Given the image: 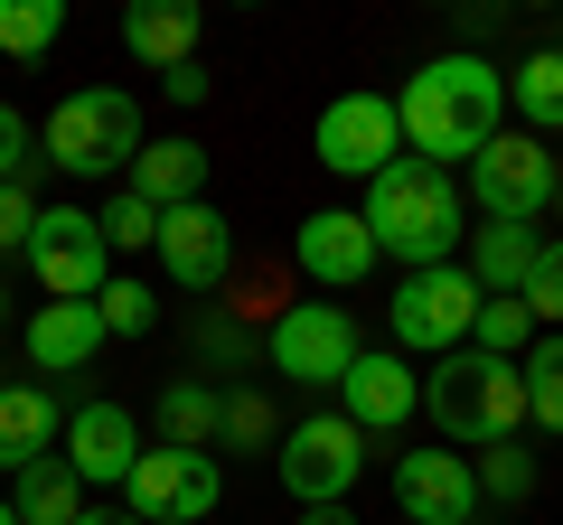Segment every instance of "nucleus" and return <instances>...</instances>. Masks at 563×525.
I'll use <instances>...</instances> for the list:
<instances>
[{"label": "nucleus", "instance_id": "8", "mask_svg": "<svg viewBox=\"0 0 563 525\" xmlns=\"http://www.w3.org/2000/svg\"><path fill=\"white\" fill-rule=\"evenodd\" d=\"M273 469H282V488L301 506H339L347 488H357V469H366V432L347 423V413H301V423L282 432Z\"/></svg>", "mask_w": 563, "mask_h": 525}, {"label": "nucleus", "instance_id": "37", "mask_svg": "<svg viewBox=\"0 0 563 525\" xmlns=\"http://www.w3.org/2000/svg\"><path fill=\"white\" fill-rule=\"evenodd\" d=\"M76 525H141V516H132V506H85Z\"/></svg>", "mask_w": 563, "mask_h": 525}, {"label": "nucleus", "instance_id": "5", "mask_svg": "<svg viewBox=\"0 0 563 525\" xmlns=\"http://www.w3.org/2000/svg\"><path fill=\"white\" fill-rule=\"evenodd\" d=\"M479 301H488V291L470 282V262H432V272H404V282H395L385 328H395V347H413V357H451V347H470Z\"/></svg>", "mask_w": 563, "mask_h": 525}, {"label": "nucleus", "instance_id": "33", "mask_svg": "<svg viewBox=\"0 0 563 525\" xmlns=\"http://www.w3.org/2000/svg\"><path fill=\"white\" fill-rule=\"evenodd\" d=\"M103 244H122V254H141V244H161V206L122 188V198L103 206Z\"/></svg>", "mask_w": 563, "mask_h": 525}, {"label": "nucleus", "instance_id": "24", "mask_svg": "<svg viewBox=\"0 0 563 525\" xmlns=\"http://www.w3.org/2000/svg\"><path fill=\"white\" fill-rule=\"evenodd\" d=\"M507 94H517L526 132H563V47H536V57H517V76H507Z\"/></svg>", "mask_w": 563, "mask_h": 525}, {"label": "nucleus", "instance_id": "16", "mask_svg": "<svg viewBox=\"0 0 563 525\" xmlns=\"http://www.w3.org/2000/svg\"><path fill=\"white\" fill-rule=\"evenodd\" d=\"M57 450H66V469H76L85 488H122V479H132V460H141V423L95 394V404L66 413V442Z\"/></svg>", "mask_w": 563, "mask_h": 525}, {"label": "nucleus", "instance_id": "17", "mask_svg": "<svg viewBox=\"0 0 563 525\" xmlns=\"http://www.w3.org/2000/svg\"><path fill=\"white\" fill-rule=\"evenodd\" d=\"M198 38H207V10L198 0H132L122 10V47H132L141 66H198Z\"/></svg>", "mask_w": 563, "mask_h": 525}, {"label": "nucleus", "instance_id": "36", "mask_svg": "<svg viewBox=\"0 0 563 525\" xmlns=\"http://www.w3.org/2000/svg\"><path fill=\"white\" fill-rule=\"evenodd\" d=\"M161 94H169V103H207V66H169Z\"/></svg>", "mask_w": 563, "mask_h": 525}, {"label": "nucleus", "instance_id": "27", "mask_svg": "<svg viewBox=\"0 0 563 525\" xmlns=\"http://www.w3.org/2000/svg\"><path fill=\"white\" fill-rule=\"evenodd\" d=\"M66 38V0H0V57H47Z\"/></svg>", "mask_w": 563, "mask_h": 525}, {"label": "nucleus", "instance_id": "2", "mask_svg": "<svg viewBox=\"0 0 563 525\" xmlns=\"http://www.w3.org/2000/svg\"><path fill=\"white\" fill-rule=\"evenodd\" d=\"M366 235H376V254H395L404 272H432V262H451V244H461V188H451V169L413 160L404 150L385 179H366Z\"/></svg>", "mask_w": 563, "mask_h": 525}, {"label": "nucleus", "instance_id": "3", "mask_svg": "<svg viewBox=\"0 0 563 525\" xmlns=\"http://www.w3.org/2000/svg\"><path fill=\"white\" fill-rule=\"evenodd\" d=\"M422 404H432V432L461 450H498L526 432V376L507 357H479V347H451V357H432V376H422Z\"/></svg>", "mask_w": 563, "mask_h": 525}, {"label": "nucleus", "instance_id": "10", "mask_svg": "<svg viewBox=\"0 0 563 525\" xmlns=\"http://www.w3.org/2000/svg\"><path fill=\"white\" fill-rule=\"evenodd\" d=\"M310 150H320V169H339V179H385V169L404 160L395 94H339L320 113V132H310Z\"/></svg>", "mask_w": 563, "mask_h": 525}, {"label": "nucleus", "instance_id": "35", "mask_svg": "<svg viewBox=\"0 0 563 525\" xmlns=\"http://www.w3.org/2000/svg\"><path fill=\"white\" fill-rule=\"evenodd\" d=\"M29 235H38V188L10 179L0 188V254H29Z\"/></svg>", "mask_w": 563, "mask_h": 525}, {"label": "nucleus", "instance_id": "18", "mask_svg": "<svg viewBox=\"0 0 563 525\" xmlns=\"http://www.w3.org/2000/svg\"><path fill=\"white\" fill-rule=\"evenodd\" d=\"M103 338H113V328H103L95 301H47L38 320H29V366H38V376H85Z\"/></svg>", "mask_w": 563, "mask_h": 525}, {"label": "nucleus", "instance_id": "31", "mask_svg": "<svg viewBox=\"0 0 563 525\" xmlns=\"http://www.w3.org/2000/svg\"><path fill=\"white\" fill-rule=\"evenodd\" d=\"M188 338H198V357L225 366V376H235V366H254V328H244L235 310H198V328H188Z\"/></svg>", "mask_w": 563, "mask_h": 525}, {"label": "nucleus", "instance_id": "22", "mask_svg": "<svg viewBox=\"0 0 563 525\" xmlns=\"http://www.w3.org/2000/svg\"><path fill=\"white\" fill-rule=\"evenodd\" d=\"M132 198H151L161 216H169V206H188V198H207V150L198 142H141Z\"/></svg>", "mask_w": 563, "mask_h": 525}, {"label": "nucleus", "instance_id": "15", "mask_svg": "<svg viewBox=\"0 0 563 525\" xmlns=\"http://www.w3.org/2000/svg\"><path fill=\"white\" fill-rule=\"evenodd\" d=\"M339 413L376 442V432H404L422 413V376L395 357V347H357V366H347V384H339Z\"/></svg>", "mask_w": 563, "mask_h": 525}, {"label": "nucleus", "instance_id": "38", "mask_svg": "<svg viewBox=\"0 0 563 525\" xmlns=\"http://www.w3.org/2000/svg\"><path fill=\"white\" fill-rule=\"evenodd\" d=\"M301 525H357V516H347V506H310Z\"/></svg>", "mask_w": 563, "mask_h": 525}, {"label": "nucleus", "instance_id": "26", "mask_svg": "<svg viewBox=\"0 0 563 525\" xmlns=\"http://www.w3.org/2000/svg\"><path fill=\"white\" fill-rule=\"evenodd\" d=\"M517 376H526V423H544L563 442V328H544V338L526 347Z\"/></svg>", "mask_w": 563, "mask_h": 525}, {"label": "nucleus", "instance_id": "6", "mask_svg": "<svg viewBox=\"0 0 563 525\" xmlns=\"http://www.w3.org/2000/svg\"><path fill=\"white\" fill-rule=\"evenodd\" d=\"M263 357H273L282 384H301V394H339L347 366H357V320L339 301H291L263 328Z\"/></svg>", "mask_w": 563, "mask_h": 525}, {"label": "nucleus", "instance_id": "9", "mask_svg": "<svg viewBox=\"0 0 563 525\" xmlns=\"http://www.w3.org/2000/svg\"><path fill=\"white\" fill-rule=\"evenodd\" d=\"M29 272L47 282V301H95V291L113 282V244H103V216H85V206H38Z\"/></svg>", "mask_w": 563, "mask_h": 525}, {"label": "nucleus", "instance_id": "40", "mask_svg": "<svg viewBox=\"0 0 563 525\" xmlns=\"http://www.w3.org/2000/svg\"><path fill=\"white\" fill-rule=\"evenodd\" d=\"M0 320H10V291H0Z\"/></svg>", "mask_w": 563, "mask_h": 525}, {"label": "nucleus", "instance_id": "30", "mask_svg": "<svg viewBox=\"0 0 563 525\" xmlns=\"http://www.w3.org/2000/svg\"><path fill=\"white\" fill-rule=\"evenodd\" d=\"M95 310H103V328H113V338H141V328H161V291L132 282V272H113V282L95 291Z\"/></svg>", "mask_w": 563, "mask_h": 525}, {"label": "nucleus", "instance_id": "7", "mask_svg": "<svg viewBox=\"0 0 563 525\" xmlns=\"http://www.w3.org/2000/svg\"><path fill=\"white\" fill-rule=\"evenodd\" d=\"M563 188V160L536 142V132H498V142L470 160V198H479L488 225H536Z\"/></svg>", "mask_w": 563, "mask_h": 525}, {"label": "nucleus", "instance_id": "41", "mask_svg": "<svg viewBox=\"0 0 563 525\" xmlns=\"http://www.w3.org/2000/svg\"><path fill=\"white\" fill-rule=\"evenodd\" d=\"M554 206H563V188H554Z\"/></svg>", "mask_w": 563, "mask_h": 525}, {"label": "nucleus", "instance_id": "4", "mask_svg": "<svg viewBox=\"0 0 563 525\" xmlns=\"http://www.w3.org/2000/svg\"><path fill=\"white\" fill-rule=\"evenodd\" d=\"M38 160L66 169V179H113V169H132L141 160V103L122 94V85L66 94L57 113H47V132H38Z\"/></svg>", "mask_w": 563, "mask_h": 525}, {"label": "nucleus", "instance_id": "14", "mask_svg": "<svg viewBox=\"0 0 563 525\" xmlns=\"http://www.w3.org/2000/svg\"><path fill=\"white\" fill-rule=\"evenodd\" d=\"M291 262H301V272H310L320 291H357L385 254H376V235H366V216H357V206H310V216H301V235H291Z\"/></svg>", "mask_w": 563, "mask_h": 525}, {"label": "nucleus", "instance_id": "1", "mask_svg": "<svg viewBox=\"0 0 563 525\" xmlns=\"http://www.w3.org/2000/svg\"><path fill=\"white\" fill-rule=\"evenodd\" d=\"M395 122H404V150L432 160V169L479 160V150L498 142V122H507V76L488 57H432V66L404 76Z\"/></svg>", "mask_w": 563, "mask_h": 525}, {"label": "nucleus", "instance_id": "39", "mask_svg": "<svg viewBox=\"0 0 563 525\" xmlns=\"http://www.w3.org/2000/svg\"><path fill=\"white\" fill-rule=\"evenodd\" d=\"M0 525H20V506H10V498H0Z\"/></svg>", "mask_w": 563, "mask_h": 525}, {"label": "nucleus", "instance_id": "20", "mask_svg": "<svg viewBox=\"0 0 563 525\" xmlns=\"http://www.w3.org/2000/svg\"><path fill=\"white\" fill-rule=\"evenodd\" d=\"M217 413H225V384H198V376H169L161 394H151L161 450H217Z\"/></svg>", "mask_w": 563, "mask_h": 525}, {"label": "nucleus", "instance_id": "12", "mask_svg": "<svg viewBox=\"0 0 563 525\" xmlns=\"http://www.w3.org/2000/svg\"><path fill=\"white\" fill-rule=\"evenodd\" d=\"M161 262H169V282H179V291L217 301V291L235 282V225H225L207 198L169 206V216H161Z\"/></svg>", "mask_w": 563, "mask_h": 525}, {"label": "nucleus", "instance_id": "29", "mask_svg": "<svg viewBox=\"0 0 563 525\" xmlns=\"http://www.w3.org/2000/svg\"><path fill=\"white\" fill-rule=\"evenodd\" d=\"M470 469H479V498H498V506H526V498H536V450H526V442L479 450Z\"/></svg>", "mask_w": 563, "mask_h": 525}, {"label": "nucleus", "instance_id": "21", "mask_svg": "<svg viewBox=\"0 0 563 525\" xmlns=\"http://www.w3.org/2000/svg\"><path fill=\"white\" fill-rule=\"evenodd\" d=\"M536 254H544L536 225H479V235H470V282H479L488 301H517L526 272H536Z\"/></svg>", "mask_w": 563, "mask_h": 525}, {"label": "nucleus", "instance_id": "11", "mask_svg": "<svg viewBox=\"0 0 563 525\" xmlns=\"http://www.w3.org/2000/svg\"><path fill=\"white\" fill-rule=\"evenodd\" d=\"M122 488H132V516L141 525H207L217 498H225V479H217L207 450H141Z\"/></svg>", "mask_w": 563, "mask_h": 525}, {"label": "nucleus", "instance_id": "25", "mask_svg": "<svg viewBox=\"0 0 563 525\" xmlns=\"http://www.w3.org/2000/svg\"><path fill=\"white\" fill-rule=\"evenodd\" d=\"M217 450H254V460H273V450H282V423H273V394H263V384H225Z\"/></svg>", "mask_w": 563, "mask_h": 525}, {"label": "nucleus", "instance_id": "32", "mask_svg": "<svg viewBox=\"0 0 563 525\" xmlns=\"http://www.w3.org/2000/svg\"><path fill=\"white\" fill-rule=\"evenodd\" d=\"M517 301L536 310V328H563V235H544V254H536V272H526Z\"/></svg>", "mask_w": 563, "mask_h": 525}, {"label": "nucleus", "instance_id": "23", "mask_svg": "<svg viewBox=\"0 0 563 525\" xmlns=\"http://www.w3.org/2000/svg\"><path fill=\"white\" fill-rule=\"evenodd\" d=\"M10 506H20V525H76L85 516V479L66 460H38V469H20Z\"/></svg>", "mask_w": 563, "mask_h": 525}, {"label": "nucleus", "instance_id": "13", "mask_svg": "<svg viewBox=\"0 0 563 525\" xmlns=\"http://www.w3.org/2000/svg\"><path fill=\"white\" fill-rule=\"evenodd\" d=\"M395 506H404V525H470L479 516V469L461 450H404L395 460Z\"/></svg>", "mask_w": 563, "mask_h": 525}, {"label": "nucleus", "instance_id": "19", "mask_svg": "<svg viewBox=\"0 0 563 525\" xmlns=\"http://www.w3.org/2000/svg\"><path fill=\"white\" fill-rule=\"evenodd\" d=\"M57 460V394L29 376H0V469Z\"/></svg>", "mask_w": 563, "mask_h": 525}, {"label": "nucleus", "instance_id": "28", "mask_svg": "<svg viewBox=\"0 0 563 525\" xmlns=\"http://www.w3.org/2000/svg\"><path fill=\"white\" fill-rule=\"evenodd\" d=\"M536 338H544V328H536L526 301H479V320H470V347H479V357H507V366H517Z\"/></svg>", "mask_w": 563, "mask_h": 525}, {"label": "nucleus", "instance_id": "34", "mask_svg": "<svg viewBox=\"0 0 563 525\" xmlns=\"http://www.w3.org/2000/svg\"><path fill=\"white\" fill-rule=\"evenodd\" d=\"M38 169V132H29V113L20 103H0V188L10 179H29Z\"/></svg>", "mask_w": 563, "mask_h": 525}]
</instances>
